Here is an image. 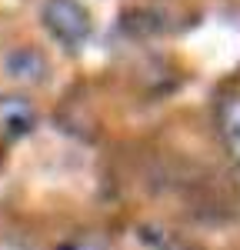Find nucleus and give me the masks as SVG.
I'll return each instance as SVG.
<instances>
[{"label": "nucleus", "mask_w": 240, "mask_h": 250, "mask_svg": "<svg viewBox=\"0 0 240 250\" xmlns=\"http://www.w3.org/2000/svg\"><path fill=\"white\" fill-rule=\"evenodd\" d=\"M43 27L67 50H77L90 34V14L83 10L80 0H47L43 3Z\"/></svg>", "instance_id": "obj_1"}, {"label": "nucleus", "mask_w": 240, "mask_h": 250, "mask_svg": "<svg viewBox=\"0 0 240 250\" xmlns=\"http://www.w3.org/2000/svg\"><path fill=\"white\" fill-rule=\"evenodd\" d=\"M217 134L227 154L240 164V94H227L217 104Z\"/></svg>", "instance_id": "obj_3"}, {"label": "nucleus", "mask_w": 240, "mask_h": 250, "mask_svg": "<svg viewBox=\"0 0 240 250\" xmlns=\"http://www.w3.org/2000/svg\"><path fill=\"white\" fill-rule=\"evenodd\" d=\"M37 124V110L27 97H0V140L27 137Z\"/></svg>", "instance_id": "obj_2"}, {"label": "nucleus", "mask_w": 240, "mask_h": 250, "mask_svg": "<svg viewBox=\"0 0 240 250\" xmlns=\"http://www.w3.org/2000/svg\"><path fill=\"white\" fill-rule=\"evenodd\" d=\"M57 250H103L100 244H94V240H70V244H63V247Z\"/></svg>", "instance_id": "obj_4"}]
</instances>
